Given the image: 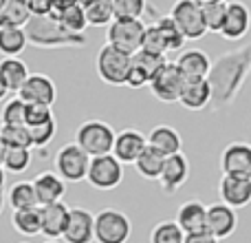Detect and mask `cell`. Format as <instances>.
<instances>
[{"label":"cell","instance_id":"cell-39","mask_svg":"<svg viewBox=\"0 0 251 243\" xmlns=\"http://www.w3.org/2000/svg\"><path fill=\"white\" fill-rule=\"evenodd\" d=\"M203 18L209 33H221L227 18V2H214L203 7Z\"/></svg>","mask_w":251,"mask_h":243},{"label":"cell","instance_id":"cell-55","mask_svg":"<svg viewBox=\"0 0 251 243\" xmlns=\"http://www.w3.org/2000/svg\"><path fill=\"white\" fill-rule=\"evenodd\" d=\"M0 166H2V155H0Z\"/></svg>","mask_w":251,"mask_h":243},{"label":"cell","instance_id":"cell-29","mask_svg":"<svg viewBox=\"0 0 251 243\" xmlns=\"http://www.w3.org/2000/svg\"><path fill=\"white\" fill-rule=\"evenodd\" d=\"M163 164H165V155H161L159 151H154L152 146H148L141 152L137 161H134V168L148 182H159L161 173H163Z\"/></svg>","mask_w":251,"mask_h":243},{"label":"cell","instance_id":"cell-26","mask_svg":"<svg viewBox=\"0 0 251 243\" xmlns=\"http://www.w3.org/2000/svg\"><path fill=\"white\" fill-rule=\"evenodd\" d=\"M7 204L11 213L16 210H29V208H40V199L35 192L33 182H16L7 192Z\"/></svg>","mask_w":251,"mask_h":243},{"label":"cell","instance_id":"cell-2","mask_svg":"<svg viewBox=\"0 0 251 243\" xmlns=\"http://www.w3.org/2000/svg\"><path fill=\"white\" fill-rule=\"evenodd\" d=\"M29 42L38 49H84L88 38L84 33H71L49 16H33L25 27Z\"/></svg>","mask_w":251,"mask_h":243},{"label":"cell","instance_id":"cell-40","mask_svg":"<svg viewBox=\"0 0 251 243\" xmlns=\"http://www.w3.org/2000/svg\"><path fill=\"white\" fill-rule=\"evenodd\" d=\"M0 135L7 142V146H22V148H33V139H31L29 126H0Z\"/></svg>","mask_w":251,"mask_h":243},{"label":"cell","instance_id":"cell-5","mask_svg":"<svg viewBox=\"0 0 251 243\" xmlns=\"http://www.w3.org/2000/svg\"><path fill=\"white\" fill-rule=\"evenodd\" d=\"M93 157L84 151L79 144L71 142L64 144L60 151L55 152V173L64 179L66 183H77L88 177V168H91Z\"/></svg>","mask_w":251,"mask_h":243},{"label":"cell","instance_id":"cell-27","mask_svg":"<svg viewBox=\"0 0 251 243\" xmlns=\"http://www.w3.org/2000/svg\"><path fill=\"white\" fill-rule=\"evenodd\" d=\"M11 226L22 237L42 235V208H29V210L11 213Z\"/></svg>","mask_w":251,"mask_h":243},{"label":"cell","instance_id":"cell-4","mask_svg":"<svg viewBox=\"0 0 251 243\" xmlns=\"http://www.w3.org/2000/svg\"><path fill=\"white\" fill-rule=\"evenodd\" d=\"M115 139H117L115 128L101 120H86L75 130V144H79L91 157L113 155Z\"/></svg>","mask_w":251,"mask_h":243},{"label":"cell","instance_id":"cell-41","mask_svg":"<svg viewBox=\"0 0 251 243\" xmlns=\"http://www.w3.org/2000/svg\"><path fill=\"white\" fill-rule=\"evenodd\" d=\"M146 51H152V53H159V56H165L168 53V42H165V35L163 31L159 29V25H148L146 29V35H143V47Z\"/></svg>","mask_w":251,"mask_h":243},{"label":"cell","instance_id":"cell-23","mask_svg":"<svg viewBox=\"0 0 251 243\" xmlns=\"http://www.w3.org/2000/svg\"><path fill=\"white\" fill-rule=\"evenodd\" d=\"M148 146H152L154 151H159L161 155H178L183 151V137L176 128L168 124H159L148 133Z\"/></svg>","mask_w":251,"mask_h":243},{"label":"cell","instance_id":"cell-7","mask_svg":"<svg viewBox=\"0 0 251 243\" xmlns=\"http://www.w3.org/2000/svg\"><path fill=\"white\" fill-rule=\"evenodd\" d=\"M185 75L178 69L176 62H165L159 71L154 73V78L150 80V93L163 104H178L181 100L183 87H185Z\"/></svg>","mask_w":251,"mask_h":243},{"label":"cell","instance_id":"cell-49","mask_svg":"<svg viewBox=\"0 0 251 243\" xmlns=\"http://www.w3.org/2000/svg\"><path fill=\"white\" fill-rule=\"evenodd\" d=\"M196 2H199L201 7H205V4H214V2H227V0H196Z\"/></svg>","mask_w":251,"mask_h":243},{"label":"cell","instance_id":"cell-54","mask_svg":"<svg viewBox=\"0 0 251 243\" xmlns=\"http://www.w3.org/2000/svg\"><path fill=\"white\" fill-rule=\"evenodd\" d=\"M47 243H57V241H53V239H49V241H47Z\"/></svg>","mask_w":251,"mask_h":243},{"label":"cell","instance_id":"cell-17","mask_svg":"<svg viewBox=\"0 0 251 243\" xmlns=\"http://www.w3.org/2000/svg\"><path fill=\"white\" fill-rule=\"evenodd\" d=\"M238 228V214H236V208L223 204H209L207 206V230L212 232L216 239H227L231 237Z\"/></svg>","mask_w":251,"mask_h":243},{"label":"cell","instance_id":"cell-3","mask_svg":"<svg viewBox=\"0 0 251 243\" xmlns=\"http://www.w3.org/2000/svg\"><path fill=\"white\" fill-rule=\"evenodd\" d=\"M130 69H132V56L130 53L113 47V44H104L97 51L95 71L101 82L110 84V87H126Z\"/></svg>","mask_w":251,"mask_h":243},{"label":"cell","instance_id":"cell-43","mask_svg":"<svg viewBox=\"0 0 251 243\" xmlns=\"http://www.w3.org/2000/svg\"><path fill=\"white\" fill-rule=\"evenodd\" d=\"M55 120L53 118V106L47 104H26V126H40L47 122Z\"/></svg>","mask_w":251,"mask_h":243},{"label":"cell","instance_id":"cell-34","mask_svg":"<svg viewBox=\"0 0 251 243\" xmlns=\"http://www.w3.org/2000/svg\"><path fill=\"white\" fill-rule=\"evenodd\" d=\"M150 243H185V232L176 221H159L150 230Z\"/></svg>","mask_w":251,"mask_h":243},{"label":"cell","instance_id":"cell-24","mask_svg":"<svg viewBox=\"0 0 251 243\" xmlns=\"http://www.w3.org/2000/svg\"><path fill=\"white\" fill-rule=\"evenodd\" d=\"M176 64L185 78H207L214 62L201 49H187V51H181V56L176 58Z\"/></svg>","mask_w":251,"mask_h":243},{"label":"cell","instance_id":"cell-15","mask_svg":"<svg viewBox=\"0 0 251 243\" xmlns=\"http://www.w3.org/2000/svg\"><path fill=\"white\" fill-rule=\"evenodd\" d=\"M214 91L207 78H187L178 104L185 111H205L212 106Z\"/></svg>","mask_w":251,"mask_h":243},{"label":"cell","instance_id":"cell-16","mask_svg":"<svg viewBox=\"0 0 251 243\" xmlns=\"http://www.w3.org/2000/svg\"><path fill=\"white\" fill-rule=\"evenodd\" d=\"M146 148H148V135H143L137 128H124L117 133L113 155L126 166V164H134Z\"/></svg>","mask_w":251,"mask_h":243},{"label":"cell","instance_id":"cell-19","mask_svg":"<svg viewBox=\"0 0 251 243\" xmlns=\"http://www.w3.org/2000/svg\"><path fill=\"white\" fill-rule=\"evenodd\" d=\"M218 195L221 201L231 208H247L251 204V179H240V177H225L223 175L218 182Z\"/></svg>","mask_w":251,"mask_h":243},{"label":"cell","instance_id":"cell-51","mask_svg":"<svg viewBox=\"0 0 251 243\" xmlns=\"http://www.w3.org/2000/svg\"><path fill=\"white\" fill-rule=\"evenodd\" d=\"M4 204H7V197H4V190H0V214L4 210Z\"/></svg>","mask_w":251,"mask_h":243},{"label":"cell","instance_id":"cell-12","mask_svg":"<svg viewBox=\"0 0 251 243\" xmlns=\"http://www.w3.org/2000/svg\"><path fill=\"white\" fill-rule=\"evenodd\" d=\"M251 29V11L243 0L227 2V18L223 25L221 35L227 42H240Z\"/></svg>","mask_w":251,"mask_h":243},{"label":"cell","instance_id":"cell-25","mask_svg":"<svg viewBox=\"0 0 251 243\" xmlns=\"http://www.w3.org/2000/svg\"><path fill=\"white\" fill-rule=\"evenodd\" d=\"M0 75H2L4 84L9 87V91H11L13 95H18V93L22 91V87L26 84L31 73L20 58H2V60H0Z\"/></svg>","mask_w":251,"mask_h":243},{"label":"cell","instance_id":"cell-31","mask_svg":"<svg viewBox=\"0 0 251 243\" xmlns=\"http://www.w3.org/2000/svg\"><path fill=\"white\" fill-rule=\"evenodd\" d=\"M31 161H33V148L9 146L7 152H4V157H2V168L7 170V173L20 175L29 168Z\"/></svg>","mask_w":251,"mask_h":243},{"label":"cell","instance_id":"cell-44","mask_svg":"<svg viewBox=\"0 0 251 243\" xmlns=\"http://www.w3.org/2000/svg\"><path fill=\"white\" fill-rule=\"evenodd\" d=\"M128 89H143V87H150V78L146 73H141L139 69H130V75H128V82H126Z\"/></svg>","mask_w":251,"mask_h":243},{"label":"cell","instance_id":"cell-11","mask_svg":"<svg viewBox=\"0 0 251 243\" xmlns=\"http://www.w3.org/2000/svg\"><path fill=\"white\" fill-rule=\"evenodd\" d=\"M221 173L225 177L251 179V144L231 142L221 152Z\"/></svg>","mask_w":251,"mask_h":243},{"label":"cell","instance_id":"cell-13","mask_svg":"<svg viewBox=\"0 0 251 243\" xmlns=\"http://www.w3.org/2000/svg\"><path fill=\"white\" fill-rule=\"evenodd\" d=\"M64 243H93L95 241V214L88 208L73 206L69 226L64 230Z\"/></svg>","mask_w":251,"mask_h":243},{"label":"cell","instance_id":"cell-10","mask_svg":"<svg viewBox=\"0 0 251 243\" xmlns=\"http://www.w3.org/2000/svg\"><path fill=\"white\" fill-rule=\"evenodd\" d=\"M86 182L95 190H115L124 182V164L115 155L93 157Z\"/></svg>","mask_w":251,"mask_h":243},{"label":"cell","instance_id":"cell-8","mask_svg":"<svg viewBox=\"0 0 251 243\" xmlns=\"http://www.w3.org/2000/svg\"><path fill=\"white\" fill-rule=\"evenodd\" d=\"M170 16L181 29V33L185 35V40H190V42H196V40L205 38L209 33L203 18V7L196 0H176L170 9Z\"/></svg>","mask_w":251,"mask_h":243},{"label":"cell","instance_id":"cell-45","mask_svg":"<svg viewBox=\"0 0 251 243\" xmlns=\"http://www.w3.org/2000/svg\"><path fill=\"white\" fill-rule=\"evenodd\" d=\"M185 243H221V239H216L209 230H201V232L185 235Z\"/></svg>","mask_w":251,"mask_h":243},{"label":"cell","instance_id":"cell-37","mask_svg":"<svg viewBox=\"0 0 251 243\" xmlns=\"http://www.w3.org/2000/svg\"><path fill=\"white\" fill-rule=\"evenodd\" d=\"M115 20H141L148 11V0H113Z\"/></svg>","mask_w":251,"mask_h":243},{"label":"cell","instance_id":"cell-28","mask_svg":"<svg viewBox=\"0 0 251 243\" xmlns=\"http://www.w3.org/2000/svg\"><path fill=\"white\" fill-rule=\"evenodd\" d=\"M29 44L26 29L20 27H2L0 29V56L2 58H18Z\"/></svg>","mask_w":251,"mask_h":243},{"label":"cell","instance_id":"cell-18","mask_svg":"<svg viewBox=\"0 0 251 243\" xmlns=\"http://www.w3.org/2000/svg\"><path fill=\"white\" fill-rule=\"evenodd\" d=\"M187 177H190V161H187V157L183 152L165 157L163 173H161V179H159L165 195H174L187 182Z\"/></svg>","mask_w":251,"mask_h":243},{"label":"cell","instance_id":"cell-6","mask_svg":"<svg viewBox=\"0 0 251 243\" xmlns=\"http://www.w3.org/2000/svg\"><path fill=\"white\" fill-rule=\"evenodd\" d=\"M132 221L122 210L104 208L95 214V243H128Z\"/></svg>","mask_w":251,"mask_h":243},{"label":"cell","instance_id":"cell-20","mask_svg":"<svg viewBox=\"0 0 251 243\" xmlns=\"http://www.w3.org/2000/svg\"><path fill=\"white\" fill-rule=\"evenodd\" d=\"M42 208V235L47 239H62L64 230L69 226V217H71V208L64 201L57 204H49V206H40Z\"/></svg>","mask_w":251,"mask_h":243},{"label":"cell","instance_id":"cell-42","mask_svg":"<svg viewBox=\"0 0 251 243\" xmlns=\"http://www.w3.org/2000/svg\"><path fill=\"white\" fill-rule=\"evenodd\" d=\"M31 130V139H33V148H44L53 142V137L57 135V122L51 120L47 124L40 126H29Z\"/></svg>","mask_w":251,"mask_h":243},{"label":"cell","instance_id":"cell-53","mask_svg":"<svg viewBox=\"0 0 251 243\" xmlns=\"http://www.w3.org/2000/svg\"><path fill=\"white\" fill-rule=\"evenodd\" d=\"M7 2H9V0H0V13H2V9L7 7Z\"/></svg>","mask_w":251,"mask_h":243},{"label":"cell","instance_id":"cell-50","mask_svg":"<svg viewBox=\"0 0 251 243\" xmlns=\"http://www.w3.org/2000/svg\"><path fill=\"white\" fill-rule=\"evenodd\" d=\"M7 142H4V139H2V135H0V155H2L4 157V152H7Z\"/></svg>","mask_w":251,"mask_h":243},{"label":"cell","instance_id":"cell-22","mask_svg":"<svg viewBox=\"0 0 251 243\" xmlns=\"http://www.w3.org/2000/svg\"><path fill=\"white\" fill-rule=\"evenodd\" d=\"M35 192H38L40 206H49V204H57L64 199L66 195V182L55 173V170H44L38 177L33 179Z\"/></svg>","mask_w":251,"mask_h":243},{"label":"cell","instance_id":"cell-35","mask_svg":"<svg viewBox=\"0 0 251 243\" xmlns=\"http://www.w3.org/2000/svg\"><path fill=\"white\" fill-rule=\"evenodd\" d=\"M165 62H168V60H165V56L146 51V49H141V51H137L132 56V66H134V69H139L141 73H146L150 80L154 78V73L165 64Z\"/></svg>","mask_w":251,"mask_h":243},{"label":"cell","instance_id":"cell-46","mask_svg":"<svg viewBox=\"0 0 251 243\" xmlns=\"http://www.w3.org/2000/svg\"><path fill=\"white\" fill-rule=\"evenodd\" d=\"M53 0H29V7L33 16H49Z\"/></svg>","mask_w":251,"mask_h":243},{"label":"cell","instance_id":"cell-32","mask_svg":"<svg viewBox=\"0 0 251 243\" xmlns=\"http://www.w3.org/2000/svg\"><path fill=\"white\" fill-rule=\"evenodd\" d=\"M88 27H110L115 20V4L113 0H93L86 9Z\"/></svg>","mask_w":251,"mask_h":243},{"label":"cell","instance_id":"cell-1","mask_svg":"<svg viewBox=\"0 0 251 243\" xmlns=\"http://www.w3.org/2000/svg\"><path fill=\"white\" fill-rule=\"evenodd\" d=\"M251 73V47H238L231 51L223 53L216 58L212 64L207 80L212 82L214 100H212V111L227 109L234 104L238 97L240 89L245 84V78Z\"/></svg>","mask_w":251,"mask_h":243},{"label":"cell","instance_id":"cell-30","mask_svg":"<svg viewBox=\"0 0 251 243\" xmlns=\"http://www.w3.org/2000/svg\"><path fill=\"white\" fill-rule=\"evenodd\" d=\"M31 18H33V13H31L29 0H9L7 7L0 13V29L2 27H20V29H25L31 22Z\"/></svg>","mask_w":251,"mask_h":243},{"label":"cell","instance_id":"cell-52","mask_svg":"<svg viewBox=\"0 0 251 243\" xmlns=\"http://www.w3.org/2000/svg\"><path fill=\"white\" fill-rule=\"evenodd\" d=\"M77 2H79V4H82V7H84V9H86V7H88V4H91V2H93V0H77Z\"/></svg>","mask_w":251,"mask_h":243},{"label":"cell","instance_id":"cell-48","mask_svg":"<svg viewBox=\"0 0 251 243\" xmlns=\"http://www.w3.org/2000/svg\"><path fill=\"white\" fill-rule=\"evenodd\" d=\"M4 182H7V170H4L2 166H0V190L4 188Z\"/></svg>","mask_w":251,"mask_h":243},{"label":"cell","instance_id":"cell-38","mask_svg":"<svg viewBox=\"0 0 251 243\" xmlns=\"http://www.w3.org/2000/svg\"><path fill=\"white\" fill-rule=\"evenodd\" d=\"M60 25L66 31H71V33H84L88 27V20H86V11H84L82 4H75V7L66 9L60 16Z\"/></svg>","mask_w":251,"mask_h":243},{"label":"cell","instance_id":"cell-47","mask_svg":"<svg viewBox=\"0 0 251 243\" xmlns=\"http://www.w3.org/2000/svg\"><path fill=\"white\" fill-rule=\"evenodd\" d=\"M9 95H11V91H9V87H7V84H4L2 75H0V102H4Z\"/></svg>","mask_w":251,"mask_h":243},{"label":"cell","instance_id":"cell-21","mask_svg":"<svg viewBox=\"0 0 251 243\" xmlns=\"http://www.w3.org/2000/svg\"><path fill=\"white\" fill-rule=\"evenodd\" d=\"M174 221L183 228L185 235L207 230V206L199 199H187L185 204L178 206Z\"/></svg>","mask_w":251,"mask_h":243},{"label":"cell","instance_id":"cell-14","mask_svg":"<svg viewBox=\"0 0 251 243\" xmlns=\"http://www.w3.org/2000/svg\"><path fill=\"white\" fill-rule=\"evenodd\" d=\"M20 100H25L26 104H47L53 106L57 100V87L49 75L44 73H31L26 84L22 87V91L18 93Z\"/></svg>","mask_w":251,"mask_h":243},{"label":"cell","instance_id":"cell-9","mask_svg":"<svg viewBox=\"0 0 251 243\" xmlns=\"http://www.w3.org/2000/svg\"><path fill=\"white\" fill-rule=\"evenodd\" d=\"M146 29L148 25L143 20H113L106 31V44H113V47L134 56L143 47Z\"/></svg>","mask_w":251,"mask_h":243},{"label":"cell","instance_id":"cell-33","mask_svg":"<svg viewBox=\"0 0 251 243\" xmlns=\"http://www.w3.org/2000/svg\"><path fill=\"white\" fill-rule=\"evenodd\" d=\"M0 126H26V102L18 95L4 102L0 111Z\"/></svg>","mask_w":251,"mask_h":243},{"label":"cell","instance_id":"cell-36","mask_svg":"<svg viewBox=\"0 0 251 243\" xmlns=\"http://www.w3.org/2000/svg\"><path fill=\"white\" fill-rule=\"evenodd\" d=\"M156 25H159V29L163 31L165 35V42H168V51H181L183 47H185V35L181 33V29L176 27V22L172 20V16H161L159 20H156Z\"/></svg>","mask_w":251,"mask_h":243}]
</instances>
